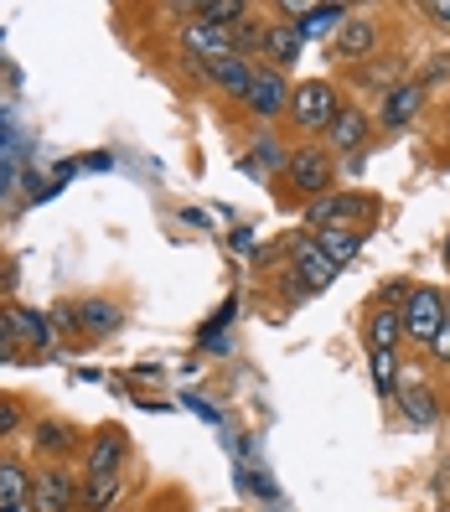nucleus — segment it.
Returning a JSON list of instances; mask_svg holds the SVG:
<instances>
[{
    "label": "nucleus",
    "instance_id": "f257e3e1",
    "mask_svg": "<svg viewBox=\"0 0 450 512\" xmlns=\"http://www.w3.org/2000/svg\"><path fill=\"white\" fill-rule=\"evenodd\" d=\"M347 94L332 83V78H295L290 83V125L306 135V140H321L326 130H332V119L342 114Z\"/></svg>",
    "mask_w": 450,
    "mask_h": 512
},
{
    "label": "nucleus",
    "instance_id": "f03ea898",
    "mask_svg": "<svg viewBox=\"0 0 450 512\" xmlns=\"http://www.w3.org/2000/svg\"><path fill=\"white\" fill-rule=\"evenodd\" d=\"M280 182H290V192H295L300 202H316V197H326V192H337V161H332V150L316 145V140L295 145Z\"/></svg>",
    "mask_w": 450,
    "mask_h": 512
},
{
    "label": "nucleus",
    "instance_id": "7ed1b4c3",
    "mask_svg": "<svg viewBox=\"0 0 450 512\" xmlns=\"http://www.w3.org/2000/svg\"><path fill=\"white\" fill-rule=\"evenodd\" d=\"M130 456H135V445H130V430L125 425H99V430H88L83 440V456H78V481H94V476H125L130 471Z\"/></svg>",
    "mask_w": 450,
    "mask_h": 512
},
{
    "label": "nucleus",
    "instance_id": "20e7f679",
    "mask_svg": "<svg viewBox=\"0 0 450 512\" xmlns=\"http://www.w3.org/2000/svg\"><path fill=\"white\" fill-rule=\"evenodd\" d=\"M83 425L78 419H68V414H37L32 419V456H37V466L47 461V466H78V456H83Z\"/></svg>",
    "mask_w": 450,
    "mask_h": 512
},
{
    "label": "nucleus",
    "instance_id": "39448f33",
    "mask_svg": "<svg viewBox=\"0 0 450 512\" xmlns=\"http://www.w3.org/2000/svg\"><path fill=\"white\" fill-rule=\"evenodd\" d=\"M285 269H290V290H295V295H321V290H332V280L342 275V269L316 249L311 233H306V238H290V244H285Z\"/></svg>",
    "mask_w": 450,
    "mask_h": 512
},
{
    "label": "nucleus",
    "instance_id": "423d86ee",
    "mask_svg": "<svg viewBox=\"0 0 450 512\" xmlns=\"http://www.w3.org/2000/svg\"><path fill=\"white\" fill-rule=\"evenodd\" d=\"M399 326H404V342L430 347V337L445 326V290L414 280V290L404 295V306H399Z\"/></svg>",
    "mask_w": 450,
    "mask_h": 512
},
{
    "label": "nucleus",
    "instance_id": "0eeeda50",
    "mask_svg": "<svg viewBox=\"0 0 450 512\" xmlns=\"http://www.w3.org/2000/svg\"><path fill=\"white\" fill-rule=\"evenodd\" d=\"M378 218V197L373 192H326L316 202H306V223L311 228H357V223H368Z\"/></svg>",
    "mask_w": 450,
    "mask_h": 512
},
{
    "label": "nucleus",
    "instance_id": "6e6552de",
    "mask_svg": "<svg viewBox=\"0 0 450 512\" xmlns=\"http://www.w3.org/2000/svg\"><path fill=\"white\" fill-rule=\"evenodd\" d=\"M78 507V471L73 466H32L26 512H73Z\"/></svg>",
    "mask_w": 450,
    "mask_h": 512
},
{
    "label": "nucleus",
    "instance_id": "1a4fd4ad",
    "mask_svg": "<svg viewBox=\"0 0 450 512\" xmlns=\"http://www.w3.org/2000/svg\"><path fill=\"white\" fill-rule=\"evenodd\" d=\"M378 47H383V21L373 11H352L342 21V32L332 37V57L347 68H363L368 57H378Z\"/></svg>",
    "mask_w": 450,
    "mask_h": 512
},
{
    "label": "nucleus",
    "instance_id": "9d476101",
    "mask_svg": "<svg viewBox=\"0 0 450 512\" xmlns=\"http://www.w3.org/2000/svg\"><path fill=\"white\" fill-rule=\"evenodd\" d=\"M249 119L259 130H275L280 119L290 114V73H275V68H259L254 73V88H249V99H244Z\"/></svg>",
    "mask_w": 450,
    "mask_h": 512
},
{
    "label": "nucleus",
    "instance_id": "9b49d317",
    "mask_svg": "<svg viewBox=\"0 0 450 512\" xmlns=\"http://www.w3.org/2000/svg\"><path fill=\"white\" fill-rule=\"evenodd\" d=\"M321 140H326V150H332V161H342V156L357 161L373 145V114L363 104H342V114L332 119V130H326Z\"/></svg>",
    "mask_w": 450,
    "mask_h": 512
},
{
    "label": "nucleus",
    "instance_id": "f8f14e48",
    "mask_svg": "<svg viewBox=\"0 0 450 512\" xmlns=\"http://www.w3.org/2000/svg\"><path fill=\"white\" fill-rule=\"evenodd\" d=\"M425 99H430V88L419 83V78H404V83H394L383 94V104H378V130H388V135H399V130H409L419 114H425Z\"/></svg>",
    "mask_w": 450,
    "mask_h": 512
},
{
    "label": "nucleus",
    "instance_id": "ddd939ff",
    "mask_svg": "<svg viewBox=\"0 0 450 512\" xmlns=\"http://www.w3.org/2000/svg\"><path fill=\"white\" fill-rule=\"evenodd\" d=\"M73 321H78V337L104 342V337H114V331L130 321V306L119 295H83L73 306Z\"/></svg>",
    "mask_w": 450,
    "mask_h": 512
},
{
    "label": "nucleus",
    "instance_id": "4468645a",
    "mask_svg": "<svg viewBox=\"0 0 450 512\" xmlns=\"http://www.w3.org/2000/svg\"><path fill=\"white\" fill-rule=\"evenodd\" d=\"M254 73H259V63H249V57H218V63L202 68L207 88H213V94H223L228 104H244V99H249Z\"/></svg>",
    "mask_w": 450,
    "mask_h": 512
},
{
    "label": "nucleus",
    "instance_id": "2eb2a0df",
    "mask_svg": "<svg viewBox=\"0 0 450 512\" xmlns=\"http://www.w3.org/2000/svg\"><path fill=\"white\" fill-rule=\"evenodd\" d=\"M300 47H306V37L295 32V21H269L264 26V42H259V68L290 73L300 63Z\"/></svg>",
    "mask_w": 450,
    "mask_h": 512
},
{
    "label": "nucleus",
    "instance_id": "dca6fc26",
    "mask_svg": "<svg viewBox=\"0 0 450 512\" xmlns=\"http://www.w3.org/2000/svg\"><path fill=\"white\" fill-rule=\"evenodd\" d=\"M182 57H192V63H218V57H233V37L223 32V26H207L197 16L182 21Z\"/></svg>",
    "mask_w": 450,
    "mask_h": 512
},
{
    "label": "nucleus",
    "instance_id": "f3484780",
    "mask_svg": "<svg viewBox=\"0 0 450 512\" xmlns=\"http://www.w3.org/2000/svg\"><path fill=\"white\" fill-rule=\"evenodd\" d=\"M394 409H399L404 425L430 430V425H440V409H445V404H440V388H435V383H399Z\"/></svg>",
    "mask_w": 450,
    "mask_h": 512
},
{
    "label": "nucleus",
    "instance_id": "a211bd4d",
    "mask_svg": "<svg viewBox=\"0 0 450 512\" xmlns=\"http://www.w3.org/2000/svg\"><path fill=\"white\" fill-rule=\"evenodd\" d=\"M6 316H11V326H16V342H21V352H47V347H52V316H47V311L11 300Z\"/></svg>",
    "mask_w": 450,
    "mask_h": 512
},
{
    "label": "nucleus",
    "instance_id": "6ab92c4d",
    "mask_svg": "<svg viewBox=\"0 0 450 512\" xmlns=\"http://www.w3.org/2000/svg\"><path fill=\"white\" fill-rule=\"evenodd\" d=\"M352 78H357L363 94H378L383 99L394 83H404V57L399 52H378V57H368L363 68H352Z\"/></svg>",
    "mask_w": 450,
    "mask_h": 512
},
{
    "label": "nucleus",
    "instance_id": "aec40b11",
    "mask_svg": "<svg viewBox=\"0 0 450 512\" xmlns=\"http://www.w3.org/2000/svg\"><path fill=\"white\" fill-rule=\"evenodd\" d=\"M285 161H290V145H285L275 130H254V135H249V156H244L249 171H259V176H285Z\"/></svg>",
    "mask_w": 450,
    "mask_h": 512
},
{
    "label": "nucleus",
    "instance_id": "412c9836",
    "mask_svg": "<svg viewBox=\"0 0 450 512\" xmlns=\"http://www.w3.org/2000/svg\"><path fill=\"white\" fill-rule=\"evenodd\" d=\"M347 16H352V6H300L290 21H295V32L306 37V42H311V37H326V42H332V37L342 32Z\"/></svg>",
    "mask_w": 450,
    "mask_h": 512
},
{
    "label": "nucleus",
    "instance_id": "4be33fe9",
    "mask_svg": "<svg viewBox=\"0 0 450 512\" xmlns=\"http://www.w3.org/2000/svg\"><path fill=\"white\" fill-rule=\"evenodd\" d=\"M363 337H368V352H399V347H404L399 311H388V306H368V316H363Z\"/></svg>",
    "mask_w": 450,
    "mask_h": 512
},
{
    "label": "nucleus",
    "instance_id": "5701e85b",
    "mask_svg": "<svg viewBox=\"0 0 450 512\" xmlns=\"http://www.w3.org/2000/svg\"><path fill=\"white\" fill-rule=\"evenodd\" d=\"M130 476H94V481H78V507L73 512H114L119 497H125Z\"/></svg>",
    "mask_w": 450,
    "mask_h": 512
},
{
    "label": "nucleus",
    "instance_id": "b1692460",
    "mask_svg": "<svg viewBox=\"0 0 450 512\" xmlns=\"http://www.w3.org/2000/svg\"><path fill=\"white\" fill-rule=\"evenodd\" d=\"M26 487H32V466L0 445V507H26Z\"/></svg>",
    "mask_w": 450,
    "mask_h": 512
},
{
    "label": "nucleus",
    "instance_id": "393cba45",
    "mask_svg": "<svg viewBox=\"0 0 450 512\" xmlns=\"http://www.w3.org/2000/svg\"><path fill=\"white\" fill-rule=\"evenodd\" d=\"M311 238H316V249L332 259L337 269H347L357 254H363V228H316Z\"/></svg>",
    "mask_w": 450,
    "mask_h": 512
},
{
    "label": "nucleus",
    "instance_id": "a878e982",
    "mask_svg": "<svg viewBox=\"0 0 450 512\" xmlns=\"http://www.w3.org/2000/svg\"><path fill=\"white\" fill-rule=\"evenodd\" d=\"M264 26H269V21H264V16H259L254 6H249V16H244V21H238L233 32H228V37H233V57H249V63H259V42H264Z\"/></svg>",
    "mask_w": 450,
    "mask_h": 512
},
{
    "label": "nucleus",
    "instance_id": "bb28decb",
    "mask_svg": "<svg viewBox=\"0 0 450 512\" xmlns=\"http://www.w3.org/2000/svg\"><path fill=\"white\" fill-rule=\"evenodd\" d=\"M192 16L207 21V26H223V32H233V26L249 16V6H244V0H197Z\"/></svg>",
    "mask_w": 450,
    "mask_h": 512
},
{
    "label": "nucleus",
    "instance_id": "cd10ccee",
    "mask_svg": "<svg viewBox=\"0 0 450 512\" xmlns=\"http://www.w3.org/2000/svg\"><path fill=\"white\" fill-rule=\"evenodd\" d=\"M368 363H373V388H378V399L394 404V394H399V352H368Z\"/></svg>",
    "mask_w": 450,
    "mask_h": 512
},
{
    "label": "nucleus",
    "instance_id": "c85d7f7f",
    "mask_svg": "<svg viewBox=\"0 0 450 512\" xmlns=\"http://www.w3.org/2000/svg\"><path fill=\"white\" fill-rule=\"evenodd\" d=\"M26 425H32V409L21 394H0V445H11Z\"/></svg>",
    "mask_w": 450,
    "mask_h": 512
},
{
    "label": "nucleus",
    "instance_id": "c756f323",
    "mask_svg": "<svg viewBox=\"0 0 450 512\" xmlns=\"http://www.w3.org/2000/svg\"><path fill=\"white\" fill-rule=\"evenodd\" d=\"M409 290H414V280H409V275H399V280H383V285H378V295H373V306H388V311H399Z\"/></svg>",
    "mask_w": 450,
    "mask_h": 512
},
{
    "label": "nucleus",
    "instance_id": "7c9ffc66",
    "mask_svg": "<svg viewBox=\"0 0 450 512\" xmlns=\"http://www.w3.org/2000/svg\"><path fill=\"white\" fill-rule=\"evenodd\" d=\"M16 357H26V352H21V342H16V326H11L6 306H0V363H16Z\"/></svg>",
    "mask_w": 450,
    "mask_h": 512
},
{
    "label": "nucleus",
    "instance_id": "2f4dec72",
    "mask_svg": "<svg viewBox=\"0 0 450 512\" xmlns=\"http://www.w3.org/2000/svg\"><path fill=\"white\" fill-rule=\"evenodd\" d=\"M430 363H435V368H450V321L430 337Z\"/></svg>",
    "mask_w": 450,
    "mask_h": 512
},
{
    "label": "nucleus",
    "instance_id": "473e14b6",
    "mask_svg": "<svg viewBox=\"0 0 450 512\" xmlns=\"http://www.w3.org/2000/svg\"><path fill=\"white\" fill-rule=\"evenodd\" d=\"M445 73H450V52H435V57H430V63H425V73H419V83H425V88H430V83H440Z\"/></svg>",
    "mask_w": 450,
    "mask_h": 512
},
{
    "label": "nucleus",
    "instance_id": "72a5a7b5",
    "mask_svg": "<svg viewBox=\"0 0 450 512\" xmlns=\"http://www.w3.org/2000/svg\"><path fill=\"white\" fill-rule=\"evenodd\" d=\"M419 16L435 21V26H445V32H450V0H425V6H419Z\"/></svg>",
    "mask_w": 450,
    "mask_h": 512
},
{
    "label": "nucleus",
    "instance_id": "f704fd0d",
    "mask_svg": "<svg viewBox=\"0 0 450 512\" xmlns=\"http://www.w3.org/2000/svg\"><path fill=\"white\" fill-rule=\"evenodd\" d=\"M440 254H445V264H450V233H445V244H440Z\"/></svg>",
    "mask_w": 450,
    "mask_h": 512
},
{
    "label": "nucleus",
    "instance_id": "c9c22d12",
    "mask_svg": "<svg viewBox=\"0 0 450 512\" xmlns=\"http://www.w3.org/2000/svg\"><path fill=\"white\" fill-rule=\"evenodd\" d=\"M0 512H26V507H0Z\"/></svg>",
    "mask_w": 450,
    "mask_h": 512
},
{
    "label": "nucleus",
    "instance_id": "e433bc0d",
    "mask_svg": "<svg viewBox=\"0 0 450 512\" xmlns=\"http://www.w3.org/2000/svg\"><path fill=\"white\" fill-rule=\"evenodd\" d=\"M445 125H450V109H445Z\"/></svg>",
    "mask_w": 450,
    "mask_h": 512
},
{
    "label": "nucleus",
    "instance_id": "4c0bfd02",
    "mask_svg": "<svg viewBox=\"0 0 450 512\" xmlns=\"http://www.w3.org/2000/svg\"><path fill=\"white\" fill-rule=\"evenodd\" d=\"M114 512H125V507H114Z\"/></svg>",
    "mask_w": 450,
    "mask_h": 512
}]
</instances>
